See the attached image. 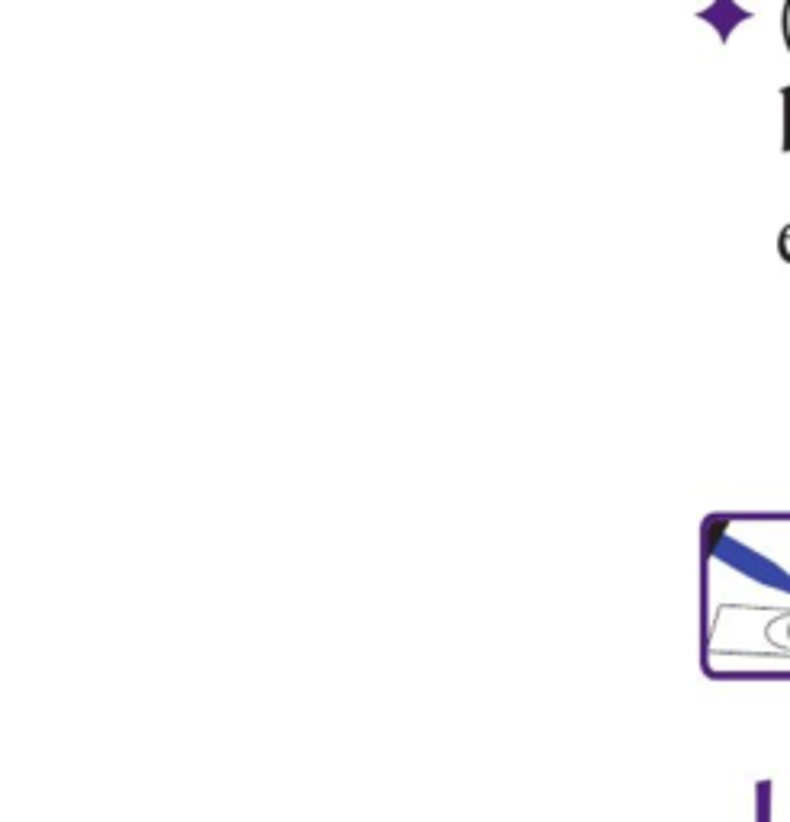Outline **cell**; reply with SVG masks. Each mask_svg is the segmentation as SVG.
Masks as SVG:
<instances>
[{
    "label": "cell",
    "mask_w": 790,
    "mask_h": 822,
    "mask_svg": "<svg viewBox=\"0 0 790 822\" xmlns=\"http://www.w3.org/2000/svg\"><path fill=\"white\" fill-rule=\"evenodd\" d=\"M713 556L723 559L726 566H733L739 572H749L755 582H762V585H774L778 591H787V578L784 572L774 566V562L762 559V556H755L752 550H746L742 543L736 540H729V537H720V543L713 546Z\"/></svg>",
    "instance_id": "1"
}]
</instances>
